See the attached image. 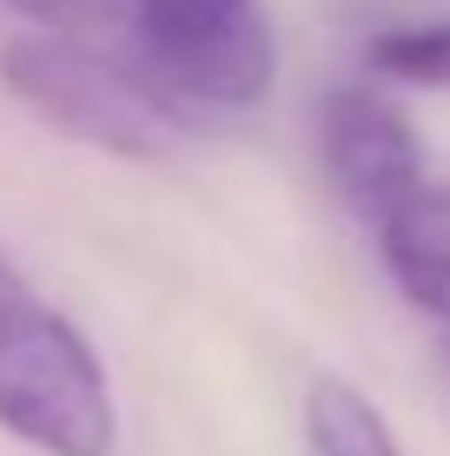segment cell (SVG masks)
I'll return each mask as SVG.
<instances>
[{"mask_svg":"<svg viewBox=\"0 0 450 456\" xmlns=\"http://www.w3.org/2000/svg\"><path fill=\"white\" fill-rule=\"evenodd\" d=\"M0 430L40 456H113L119 403L93 338L0 245Z\"/></svg>","mask_w":450,"mask_h":456,"instance_id":"cell-1","label":"cell"},{"mask_svg":"<svg viewBox=\"0 0 450 456\" xmlns=\"http://www.w3.org/2000/svg\"><path fill=\"white\" fill-rule=\"evenodd\" d=\"M0 86L53 133L113 159H166L185 139V106L133 60L127 40L13 34L0 46Z\"/></svg>","mask_w":450,"mask_h":456,"instance_id":"cell-2","label":"cell"},{"mask_svg":"<svg viewBox=\"0 0 450 456\" xmlns=\"http://www.w3.org/2000/svg\"><path fill=\"white\" fill-rule=\"evenodd\" d=\"M127 46L179 106L239 113L278 86V27L266 0H133Z\"/></svg>","mask_w":450,"mask_h":456,"instance_id":"cell-3","label":"cell"},{"mask_svg":"<svg viewBox=\"0 0 450 456\" xmlns=\"http://www.w3.org/2000/svg\"><path fill=\"white\" fill-rule=\"evenodd\" d=\"M318 159L358 218L384 225L405 199L424 192V146L411 113L378 80H345L318 106Z\"/></svg>","mask_w":450,"mask_h":456,"instance_id":"cell-4","label":"cell"},{"mask_svg":"<svg viewBox=\"0 0 450 456\" xmlns=\"http://www.w3.org/2000/svg\"><path fill=\"white\" fill-rule=\"evenodd\" d=\"M378 251H384V272L397 278V291L417 311L450 324V192L424 185L417 199H405L378 225Z\"/></svg>","mask_w":450,"mask_h":456,"instance_id":"cell-5","label":"cell"},{"mask_svg":"<svg viewBox=\"0 0 450 456\" xmlns=\"http://www.w3.org/2000/svg\"><path fill=\"white\" fill-rule=\"evenodd\" d=\"M305 450L312 456H405L391 417L338 370H318L305 384Z\"/></svg>","mask_w":450,"mask_h":456,"instance_id":"cell-6","label":"cell"},{"mask_svg":"<svg viewBox=\"0 0 450 456\" xmlns=\"http://www.w3.org/2000/svg\"><path fill=\"white\" fill-rule=\"evenodd\" d=\"M364 67L378 73V80H397V86L450 93V20L384 27V34L364 46Z\"/></svg>","mask_w":450,"mask_h":456,"instance_id":"cell-7","label":"cell"},{"mask_svg":"<svg viewBox=\"0 0 450 456\" xmlns=\"http://www.w3.org/2000/svg\"><path fill=\"white\" fill-rule=\"evenodd\" d=\"M34 20V34H67V40H127L133 0H7Z\"/></svg>","mask_w":450,"mask_h":456,"instance_id":"cell-8","label":"cell"}]
</instances>
